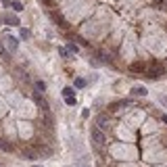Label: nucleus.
Masks as SVG:
<instances>
[{
  "mask_svg": "<svg viewBox=\"0 0 167 167\" xmlns=\"http://www.w3.org/2000/svg\"><path fill=\"white\" fill-rule=\"evenodd\" d=\"M92 142H94V144H103L104 142V132L103 130H100V127H96V125H94V127H92Z\"/></svg>",
  "mask_w": 167,
  "mask_h": 167,
  "instance_id": "nucleus-1",
  "label": "nucleus"
},
{
  "mask_svg": "<svg viewBox=\"0 0 167 167\" xmlns=\"http://www.w3.org/2000/svg\"><path fill=\"white\" fill-rule=\"evenodd\" d=\"M0 150H4V153H13V144H11L8 140L0 138Z\"/></svg>",
  "mask_w": 167,
  "mask_h": 167,
  "instance_id": "nucleus-2",
  "label": "nucleus"
},
{
  "mask_svg": "<svg viewBox=\"0 0 167 167\" xmlns=\"http://www.w3.org/2000/svg\"><path fill=\"white\" fill-rule=\"evenodd\" d=\"M107 125H109V123H107V117H98V119H96V127L107 130Z\"/></svg>",
  "mask_w": 167,
  "mask_h": 167,
  "instance_id": "nucleus-3",
  "label": "nucleus"
},
{
  "mask_svg": "<svg viewBox=\"0 0 167 167\" xmlns=\"http://www.w3.org/2000/svg\"><path fill=\"white\" fill-rule=\"evenodd\" d=\"M34 100H36V103H38V104H40L42 109H48V104L44 103V98H42V96H40V94H34Z\"/></svg>",
  "mask_w": 167,
  "mask_h": 167,
  "instance_id": "nucleus-4",
  "label": "nucleus"
},
{
  "mask_svg": "<svg viewBox=\"0 0 167 167\" xmlns=\"http://www.w3.org/2000/svg\"><path fill=\"white\" fill-rule=\"evenodd\" d=\"M130 69H132V71H136V73H140V71H144V65H142V63H134V65L130 67Z\"/></svg>",
  "mask_w": 167,
  "mask_h": 167,
  "instance_id": "nucleus-5",
  "label": "nucleus"
},
{
  "mask_svg": "<svg viewBox=\"0 0 167 167\" xmlns=\"http://www.w3.org/2000/svg\"><path fill=\"white\" fill-rule=\"evenodd\" d=\"M7 44H8L11 50H17V40H15V38H7Z\"/></svg>",
  "mask_w": 167,
  "mask_h": 167,
  "instance_id": "nucleus-6",
  "label": "nucleus"
},
{
  "mask_svg": "<svg viewBox=\"0 0 167 167\" xmlns=\"http://www.w3.org/2000/svg\"><path fill=\"white\" fill-rule=\"evenodd\" d=\"M132 94H136V96H146V88H134Z\"/></svg>",
  "mask_w": 167,
  "mask_h": 167,
  "instance_id": "nucleus-7",
  "label": "nucleus"
},
{
  "mask_svg": "<svg viewBox=\"0 0 167 167\" xmlns=\"http://www.w3.org/2000/svg\"><path fill=\"white\" fill-rule=\"evenodd\" d=\"M36 90L44 92V90H46V84H44V82H36Z\"/></svg>",
  "mask_w": 167,
  "mask_h": 167,
  "instance_id": "nucleus-8",
  "label": "nucleus"
},
{
  "mask_svg": "<svg viewBox=\"0 0 167 167\" xmlns=\"http://www.w3.org/2000/svg\"><path fill=\"white\" fill-rule=\"evenodd\" d=\"M7 23H11V25H19V19H17V17H7Z\"/></svg>",
  "mask_w": 167,
  "mask_h": 167,
  "instance_id": "nucleus-9",
  "label": "nucleus"
},
{
  "mask_svg": "<svg viewBox=\"0 0 167 167\" xmlns=\"http://www.w3.org/2000/svg\"><path fill=\"white\" fill-rule=\"evenodd\" d=\"M163 71H165V69L161 67V69H157V71H148V75H150V77H159L161 73H163Z\"/></svg>",
  "mask_w": 167,
  "mask_h": 167,
  "instance_id": "nucleus-10",
  "label": "nucleus"
},
{
  "mask_svg": "<svg viewBox=\"0 0 167 167\" xmlns=\"http://www.w3.org/2000/svg\"><path fill=\"white\" fill-rule=\"evenodd\" d=\"M63 96H73V88H63Z\"/></svg>",
  "mask_w": 167,
  "mask_h": 167,
  "instance_id": "nucleus-11",
  "label": "nucleus"
},
{
  "mask_svg": "<svg viewBox=\"0 0 167 167\" xmlns=\"http://www.w3.org/2000/svg\"><path fill=\"white\" fill-rule=\"evenodd\" d=\"M84 86H86V79L77 77V79H75V88H84Z\"/></svg>",
  "mask_w": 167,
  "mask_h": 167,
  "instance_id": "nucleus-12",
  "label": "nucleus"
},
{
  "mask_svg": "<svg viewBox=\"0 0 167 167\" xmlns=\"http://www.w3.org/2000/svg\"><path fill=\"white\" fill-rule=\"evenodd\" d=\"M65 103L69 104V107H73V104H75L77 100H75V96H67V98H65Z\"/></svg>",
  "mask_w": 167,
  "mask_h": 167,
  "instance_id": "nucleus-13",
  "label": "nucleus"
},
{
  "mask_svg": "<svg viewBox=\"0 0 167 167\" xmlns=\"http://www.w3.org/2000/svg\"><path fill=\"white\" fill-rule=\"evenodd\" d=\"M21 38H25V40H27V38H29V29H21Z\"/></svg>",
  "mask_w": 167,
  "mask_h": 167,
  "instance_id": "nucleus-14",
  "label": "nucleus"
},
{
  "mask_svg": "<svg viewBox=\"0 0 167 167\" xmlns=\"http://www.w3.org/2000/svg\"><path fill=\"white\" fill-rule=\"evenodd\" d=\"M13 8H15V11H21V8H23V4H21V2H13Z\"/></svg>",
  "mask_w": 167,
  "mask_h": 167,
  "instance_id": "nucleus-15",
  "label": "nucleus"
},
{
  "mask_svg": "<svg viewBox=\"0 0 167 167\" xmlns=\"http://www.w3.org/2000/svg\"><path fill=\"white\" fill-rule=\"evenodd\" d=\"M67 48H69L71 52H77V46H75V44H69V46H67Z\"/></svg>",
  "mask_w": 167,
  "mask_h": 167,
  "instance_id": "nucleus-16",
  "label": "nucleus"
},
{
  "mask_svg": "<svg viewBox=\"0 0 167 167\" xmlns=\"http://www.w3.org/2000/svg\"><path fill=\"white\" fill-rule=\"evenodd\" d=\"M2 4H4V7H11L13 2H11V0H2Z\"/></svg>",
  "mask_w": 167,
  "mask_h": 167,
  "instance_id": "nucleus-17",
  "label": "nucleus"
},
{
  "mask_svg": "<svg viewBox=\"0 0 167 167\" xmlns=\"http://www.w3.org/2000/svg\"><path fill=\"white\" fill-rule=\"evenodd\" d=\"M159 100H161L163 104H167V96H159Z\"/></svg>",
  "mask_w": 167,
  "mask_h": 167,
  "instance_id": "nucleus-18",
  "label": "nucleus"
},
{
  "mask_svg": "<svg viewBox=\"0 0 167 167\" xmlns=\"http://www.w3.org/2000/svg\"><path fill=\"white\" fill-rule=\"evenodd\" d=\"M163 121H165V123H167V115H165V117H163Z\"/></svg>",
  "mask_w": 167,
  "mask_h": 167,
  "instance_id": "nucleus-19",
  "label": "nucleus"
}]
</instances>
